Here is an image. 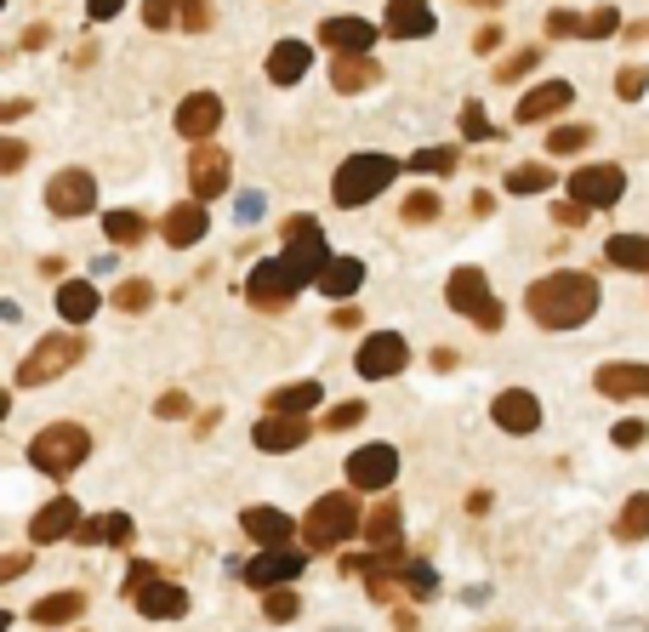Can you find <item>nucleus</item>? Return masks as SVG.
Here are the masks:
<instances>
[{
	"label": "nucleus",
	"instance_id": "51",
	"mask_svg": "<svg viewBox=\"0 0 649 632\" xmlns=\"http://www.w3.org/2000/svg\"><path fill=\"white\" fill-rule=\"evenodd\" d=\"M541 29H547V40H564V35H581V17L576 12H547Z\"/></svg>",
	"mask_w": 649,
	"mask_h": 632
},
{
	"label": "nucleus",
	"instance_id": "44",
	"mask_svg": "<svg viewBox=\"0 0 649 632\" xmlns=\"http://www.w3.org/2000/svg\"><path fill=\"white\" fill-rule=\"evenodd\" d=\"M262 616L268 621H296L303 616V598H296L291 587H273V593H262Z\"/></svg>",
	"mask_w": 649,
	"mask_h": 632
},
{
	"label": "nucleus",
	"instance_id": "11",
	"mask_svg": "<svg viewBox=\"0 0 649 632\" xmlns=\"http://www.w3.org/2000/svg\"><path fill=\"white\" fill-rule=\"evenodd\" d=\"M411 365V348L399 331H377V337H365L359 353H354V370L365 376V382H388V376H399Z\"/></svg>",
	"mask_w": 649,
	"mask_h": 632
},
{
	"label": "nucleus",
	"instance_id": "25",
	"mask_svg": "<svg viewBox=\"0 0 649 632\" xmlns=\"http://www.w3.org/2000/svg\"><path fill=\"white\" fill-rule=\"evenodd\" d=\"M240 530H245L257 547H291V536H296V524H291L280 508H245V513H240Z\"/></svg>",
	"mask_w": 649,
	"mask_h": 632
},
{
	"label": "nucleus",
	"instance_id": "22",
	"mask_svg": "<svg viewBox=\"0 0 649 632\" xmlns=\"http://www.w3.org/2000/svg\"><path fill=\"white\" fill-rule=\"evenodd\" d=\"M206 229H211V217H206V206H199V199H188V206L177 199V206L160 217V240L177 245V251H183V245H199V240H206Z\"/></svg>",
	"mask_w": 649,
	"mask_h": 632
},
{
	"label": "nucleus",
	"instance_id": "42",
	"mask_svg": "<svg viewBox=\"0 0 649 632\" xmlns=\"http://www.w3.org/2000/svg\"><path fill=\"white\" fill-rule=\"evenodd\" d=\"M592 143V125H559V132H547V155H581Z\"/></svg>",
	"mask_w": 649,
	"mask_h": 632
},
{
	"label": "nucleus",
	"instance_id": "35",
	"mask_svg": "<svg viewBox=\"0 0 649 632\" xmlns=\"http://www.w3.org/2000/svg\"><path fill=\"white\" fill-rule=\"evenodd\" d=\"M365 547H370V552L399 547V501H393V496H382L377 508H370V519H365Z\"/></svg>",
	"mask_w": 649,
	"mask_h": 632
},
{
	"label": "nucleus",
	"instance_id": "24",
	"mask_svg": "<svg viewBox=\"0 0 649 632\" xmlns=\"http://www.w3.org/2000/svg\"><path fill=\"white\" fill-rule=\"evenodd\" d=\"M308 69H314V46L308 40H273V52H268V81L273 86H296Z\"/></svg>",
	"mask_w": 649,
	"mask_h": 632
},
{
	"label": "nucleus",
	"instance_id": "1",
	"mask_svg": "<svg viewBox=\"0 0 649 632\" xmlns=\"http://www.w3.org/2000/svg\"><path fill=\"white\" fill-rule=\"evenodd\" d=\"M598 302H604L598 280L592 274H576V268H559L524 291V308H530V319L541 331H576V325H587L598 314Z\"/></svg>",
	"mask_w": 649,
	"mask_h": 632
},
{
	"label": "nucleus",
	"instance_id": "31",
	"mask_svg": "<svg viewBox=\"0 0 649 632\" xmlns=\"http://www.w3.org/2000/svg\"><path fill=\"white\" fill-rule=\"evenodd\" d=\"M29 616H35L40 627H74V621L86 616V593H81V587H69V593H46Z\"/></svg>",
	"mask_w": 649,
	"mask_h": 632
},
{
	"label": "nucleus",
	"instance_id": "50",
	"mask_svg": "<svg viewBox=\"0 0 649 632\" xmlns=\"http://www.w3.org/2000/svg\"><path fill=\"white\" fill-rule=\"evenodd\" d=\"M188 411H194V399H188L183 388L160 393V404H155V416H160V422H177V416H188Z\"/></svg>",
	"mask_w": 649,
	"mask_h": 632
},
{
	"label": "nucleus",
	"instance_id": "5",
	"mask_svg": "<svg viewBox=\"0 0 649 632\" xmlns=\"http://www.w3.org/2000/svg\"><path fill=\"white\" fill-rule=\"evenodd\" d=\"M86 360V337L81 331H58V337H46L29 348V360L17 365V388H46V382H58L63 370H74Z\"/></svg>",
	"mask_w": 649,
	"mask_h": 632
},
{
	"label": "nucleus",
	"instance_id": "19",
	"mask_svg": "<svg viewBox=\"0 0 649 632\" xmlns=\"http://www.w3.org/2000/svg\"><path fill=\"white\" fill-rule=\"evenodd\" d=\"M314 439V422L308 416H262L252 427V445L268 450V457H285V450H303Z\"/></svg>",
	"mask_w": 649,
	"mask_h": 632
},
{
	"label": "nucleus",
	"instance_id": "30",
	"mask_svg": "<svg viewBox=\"0 0 649 632\" xmlns=\"http://www.w3.org/2000/svg\"><path fill=\"white\" fill-rule=\"evenodd\" d=\"M97 308H103V296H97L91 280H63V285H58V314H63L69 325H91Z\"/></svg>",
	"mask_w": 649,
	"mask_h": 632
},
{
	"label": "nucleus",
	"instance_id": "38",
	"mask_svg": "<svg viewBox=\"0 0 649 632\" xmlns=\"http://www.w3.org/2000/svg\"><path fill=\"white\" fill-rule=\"evenodd\" d=\"M507 189L513 194H547V189H553V171H547L541 160H524V166L507 171Z\"/></svg>",
	"mask_w": 649,
	"mask_h": 632
},
{
	"label": "nucleus",
	"instance_id": "62",
	"mask_svg": "<svg viewBox=\"0 0 649 632\" xmlns=\"http://www.w3.org/2000/svg\"><path fill=\"white\" fill-rule=\"evenodd\" d=\"M627 40H649V23H627Z\"/></svg>",
	"mask_w": 649,
	"mask_h": 632
},
{
	"label": "nucleus",
	"instance_id": "49",
	"mask_svg": "<svg viewBox=\"0 0 649 632\" xmlns=\"http://www.w3.org/2000/svg\"><path fill=\"white\" fill-rule=\"evenodd\" d=\"M411 171H456V148H421V155H411Z\"/></svg>",
	"mask_w": 649,
	"mask_h": 632
},
{
	"label": "nucleus",
	"instance_id": "47",
	"mask_svg": "<svg viewBox=\"0 0 649 632\" xmlns=\"http://www.w3.org/2000/svg\"><path fill=\"white\" fill-rule=\"evenodd\" d=\"M615 29H621L615 7H598V12H587V17H581V40H610Z\"/></svg>",
	"mask_w": 649,
	"mask_h": 632
},
{
	"label": "nucleus",
	"instance_id": "13",
	"mask_svg": "<svg viewBox=\"0 0 649 632\" xmlns=\"http://www.w3.org/2000/svg\"><path fill=\"white\" fill-rule=\"evenodd\" d=\"M303 570H308V552L303 547H262L257 559L245 564V581H252L257 593H273V587H291Z\"/></svg>",
	"mask_w": 649,
	"mask_h": 632
},
{
	"label": "nucleus",
	"instance_id": "21",
	"mask_svg": "<svg viewBox=\"0 0 649 632\" xmlns=\"http://www.w3.org/2000/svg\"><path fill=\"white\" fill-rule=\"evenodd\" d=\"M74 530H81V501H74V496H52L29 519V542H74Z\"/></svg>",
	"mask_w": 649,
	"mask_h": 632
},
{
	"label": "nucleus",
	"instance_id": "3",
	"mask_svg": "<svg viewBox=\"0 0 649 632\" xmlns=\"http://www.w3.org/2000/svg\"><path fill=\"white\" fill-rule=\"evenodd\" d=\"M393 177H399V160H393V155H354V160L336 166L331 199H336L342 211H359V206H370L377 194H388Z\"/></svg>",
	"mask_w": 649,
	"mask_h": 632
},
{
	"label": "nucleus",
	"instance_id": "58",
	"mask_svg": "<svg viewBox=\"0 0 649 632\" xmlns=\"http://www.w3.org/2000/svg\"><path fill=\"white\" fill-rule=\"evenodd\" d=\"M23 570H29V552H12V559H7V564H0V581H17Z\"/></svg>",
	"mask_w": 649,
	"mask_h": 632
},
{
	"label": "nucleus",
	"instance_id": "29",
	"mask_svg": "<svg viewBox=\"0 0 649 632\" xmlns=\"http://www.w3.org/2000/svg\"><path fill=\"white\" fill-rule=\"evenodd\" d=\"M331 86H336L342 97H359V92H370V86H382V63H377V58H336V63H331Z\"/></svg>",
	"mask_w": 649,
	"mask_h": 632
},
{
	"label": "nucleus",
	"instance_id": "39",
	"mask_svg": "<svg viewBox=\"0 0 649 632\" xmlns=\"http://www.w3.org/2000/svg\"><path fill=\"white\" fill-rule=\"evenodd\" d=\"M114 308L120 314H148V308H155V285H148V280H120L114 285Z\"/></svg>",
	"mask_w": 649,
	"mask_h": 632
},
{
	"label": "nucleus",
	"instance_id": "46",
	"mask_svg": "<svg viewBox=\"0 0 649 632\" xmlns=\"http://www.w3.org/2000/svg\"><path fill=\"white\" fill-rule=\"evenodd\" d=\"M405 593H416V598H433L439 593V575H433V564H421V559H411V570H405V581H399Z\"/></svg>",
	"mask_w": 649,
	"mask_h": 632
},
{
	"label": "nucleus",
	"instance_id": "48",
	"mask_svg": "<svg viewBox=\"0 0 649 632\" xmlns=\"http://www.w3.org/2000/svg\"><path fill=\"white\" fill-rule=\"evenodd\" d=\"M365 422V404L359 399H342L336 411H324V427H331V434H347V427H359Z\"/></svg>",
	"mask_w": 649,
	"mask_h": 632
},
{
	"label": "nucleus",
	"instance_id": "18",
	"mask_svg": "<svg viewBox=\"0 0 649 632\" xmlns=\"http://www.w3.org/2000/svg\"><path fill=\"white\" fill-rule=\"evenodd\" d=\"M490 416H495V427H502V434H536L541 427V399L530 393V388H502L495 393V404H490Z\"/></svg>",
	"mask_w": 649,
	"mask_h": 632
},
{
	"label": "nucleus",
	"instance_id": "56",
	"mask_svg": "<svg viewBox=\"0 0 649 632\" xmlns=\"http://www.w3.org/2000/svg\"><path fill=\"white\" fill-rule=\"evenodd\" d=\"M40 46H52V23H29L23 29V52H40Z\"/></svg>",
	"mask_w": 649,
	"mask_h": 632
},
{
	"label": "nucleus",
	"instance_id": "14",
	"mask_svg": "<svg viewBox=\"0 0 649 632\" xmlns=\"http://www.w3.org/2000/svg\"><path fill=\"white\" fill-rule=\"evenodd\" d=\"M211 0H143V23L148 29H183V35H206L211 29Z\"/></svg>",
	"mask_w": 649,
	"mask_h": 632
},
{
	"label": "nucleus",
	"instance_id": "41",
	"mask_svg": "<svg viewBox=\"0 0 649 632\" xmlns=\"http://www.w3.org/2000/svg\"><path fill=\"white\" fill-rule=\"evenodd\" d=\"M433 217H439V194H428V189L405 194V206H399V222H411V229H421V222H433Z\"/></svg>",
	"mask_w": 649,
	"mask_h": 632
},
{
	"label": "nucleus",
	"instance_id": "20",
	"mask_svg": "<svg viewBox=\"0 0 649 632\" xmlns=\"http://www.w3.org/2000/svg\"><path fill=\"white\" fill-rule=\"evenodd\" d=\"M126 598L137 604V616H148V621L188 616V587H177V581H166V575H155L148 587H137V593H126Z\"/></svg>",
	"mask_w": 649,
	"mask_h": 632
},
{
	"label": "nucleus",
	"instance_id": "6",
	"mask_svg": "<svg viewBox=\"0 0 649 632\" xmlns=\"http://www.w3.org/2000/svg\"><path fill=\"white\" fill-rule=\"evenodd\" d=\"M285 268L296 274V285H319V274L331 268V245H324V229L314 217H285Z\"/></svg>",
	"mask_w": 649,
	"mask_h": 632
},
{
	"label": "nucleus",
	"instance_id": "12",
	"mask_svg": "<svg viewBox=\"0 0 649 632\" xmlns=\"http://www.w3.org/2000/svg\"><path fill=\"white\" fill-rule=\"evenodd\" d=\"M229 183H234V160H229V148L199 143L194 155H188V189H194V199L206 206V199L229 194Z\"/></svg>",
	"mask_w": 649,
	"mask_h": 632
},
{
	"label": "nucleus",
	"instance_id": "32",
	"mask_svg": "<svg viewBox=\"0 0 649 632\" xmlns=\"http://www.w3.org/2000/svg\"><path fill=\"white\" fill-rule=\"evenodd\" d=\"M365 285V263L359 257H331V268L319 274V296H331V302H347Z\"/></svg>",
	"mask_w": 649,
	"mask_h": 632
},
{
	"label": "nucleus",
	"instance_id": "7",
	"mask_svg": "<svg viewBox=\"0 0 649 632\" xmlns=\"http://www.w3.org/2000/svg\"><path fill=\"white\" fill-rule=\"evenodd\" d=\"M444 302H451L456 314H467L479 331H502V319H507V308L490 296L485 268H456L451 280H444Z\"/></svg>",
	"mask_w": 649,
	"mask_h": 632
},
{
	"label": "nucleus",
	"instance_id": "37",
	"mask_svg": "<svg viewBox=\"0 0 649 632\" xmlns=\"http://www.w3.org/2000/svg\"><path fill=\"white\" fill-rule=\"evenodd\" d=\"M103 234H109L114 245H143V240H148V217H143V211H109V217H103Z\"/></svg>",
	"mask_w": 649,
	"mask_h": 632
},
{
	"label": "nucleus",
	"instance_id": "53",
	"mask_svg": "<svg viewBox=\"0 0 649 632\" xmlns=\"http://www.w3.org/2000/svg\"><path fill=\"white\" fill-rule=\"evenodd\" d=\"M502 46H507V35H502V23H485V29H479V35H473V52H479V58H490V52H502Z\"/></svg>",
	"mask_w": 649,
	"mask_h": 632
},
{
	"label": "nucleus",
	"instance_id": "63",
	"mask_svg": "<svg viewBox=\"0 0 649 632\" xmlns=\"http://www.w3.org/2000/svg\"><path fill=\"white\" fill-rule=\"evenodd\" d=\"M467 7H502V0H467Z\"/></svg>",
	"mask_w": 649,
	"mask_h": 632
},
{
	"label": "nucleus",
	"instance_id": "60",
	"mask_svg": "<svg viewBox=\"0 0 649 632\" xmlns=\"http://www.w3.org/2000/svg\"><path fill=\"white\" fill-rule=\"evenodd\" d=\"M433 370H456V353L451 348H433Z\"/></svg>",
	"mask_w": 649,
	"mask_h": 632
},
{
	"label": "nucleus",
	"instance_id": "43",
	"mask_svg": "<svg viewBox=\"0 0 649 632\" xmlns=\"http://www.w3.org/2000/svg\"><path fill=\"white\" fill-rule=\"evenodd\" d=\"M541 63V46H524V52H513L507 63H495V86H513V81H524Z\"/></svg>",
	"mask_w": 649,
	"mask_h": 632
},
{
	"label": "nucleus",
	"instance_id": "28",
	"mask_svg": "<svg viewBox=\"0 0 649 632\" xmlns=\"http://www.w3.org/2000/svg\"><path fill=\"white\" fill-rule=\"evenodd\" d=\"M598 393H604V399H644L649 393V365H638V360L604 365V370H598Z\"/></svg>",
	"mask_w": 649,
	"mask_h": 632
},
{
	"label": "nucleus",
	"instance_id": "17",
	"mask_svg": "<svg viewBox=\"0 0 649 632\" xmlns=\"http://www.w3.org/2000/svg\"><path fill=\"white\" fill-rule=\"evenodd\" d=\"M319 46H331L336 58H370V46H377V23H370V17H324L319 23Z\"/></svg>",
	"mask_w": 649,
	"mask_h": 632
},
{
	"label": "nucleus",
	"instance_id": "8",
	"mask_svg": "<svg viewBox=\"0 0 649 632\" xmlns=\"http://www.w3.org/2000/svg\"><path fill=\"white\" fill-rule=\"evenodd\" d=\"M296 274L285 268V257H262L257 268H252V280H245V296H252V308H262V314H285L291 302H296Z\"/></svg>",
	"mask_w": 649,
	"mask_h": 632
},
{
	"label": "nucleus",
	"instance_id": "33",
	"mask_svg": "<svg viewBox=\"0 0 649 632\" xmlns=\"http://www.w3.org/2000/svg\"><path fill=\"white\" fill-rule=\"evenodd\" d=\"M262 404H268V416H308L314 404H324V388L319 382H291V388H273Z\"/></svg>",
	"mask_w": 649,
	"mask_h": 632
},
{
	"label": "nucleus",
	"instance_id": "10",
	"mask_svg": "<svg viewBox=\"0 0 649 632\" xmlns=\"http://www.w3.org/2000/svg\"><path fill=\"white\" fill-rule=\"evenodd\" d=\"M627 194V171L621 166H581V171H570V199L576 206H587V211H604V206H615V199Z\"/></svg>",
	"mask_w": 649,
	"mask_h": 632
},
{
	"label": "nucleus",
	"instance_id": "27",
	"mask_svg": "<svg viewBox=\"0 0 649 632\" xmlns=\"http://www.w3.org/2000/svg\"><path fill=\"white\" fill-rule=\"evenodd\" d=\"M137 536V524H132V513H103V519H81V530H74V542L81 547H126Z\"/></svg>",
	"mask_w": 649,
	"mask_h": 632
},
{
	"label": "nucleus",
	"instance_id": "45",
	"mask_svg": "<svg viewBox=\"0 0 649 632\" xmlns=\"http://www.w3.org/2000/svg\"><path fill=\"white\" fill-rule=\"evenodd\" d=\"M644 92H649V69L644 63H627V69L615 74V97H621V104H638Z\"/></svg>",
	"mask_w": 649,
	"mask_h": 632
},
{
	"label": "nucleus",
	"instance_id": "40",
	"mask_svg": "<svg viewBox=\"0 0 649 632\" xmlns=\"http://www.w3.org/2000/svg\"><path fill=\"white\" fill-rule=\"evenodd\" d=\"M462 132H467V143H490V137H502V132L490 125V114H485L479 97H467V104H462Z\"/></svg>",
	"mask_w": 649,
	"mask_h": 632
},
{
	"label": "nucleus",
	"instance_id": "34",
	"mask_svg": "<svg viewBox=\"0 0 649 632\" xmlns=\"http://www.w3.org/2000/svg\"><path fill=\"white\" fill-rule=\"evenodd\" d=\"M604 263L610 268H627V274H649V234H610L604 240Z\"/></svg>",
	"mask_w": 649,
	"mask_h": 632
},
{
	"label": "nucleus",
	"instance_id": "15",
	"mask_svg": "<svg viewBox=\"0 0 649 632\" xmlns=\"http://www.w3.org/2000/svg\"><path fill=\"white\" fill-rule=\"evenodd\" d=\"M399 478V450L393 445H359L354 457H347V485L354 490H388Z\"/></svg>",
	"mask_w": 649,
	"mask_h": 632
},
{
	"label": "nucleus",
	"instance_id": "23",
	"mask_svg": "<svg viewBox=\"0 0 649 632\" xmlns=\"http://www.w3.org/2000/svg\"><path fill=\"white\" fill-rule=\"evenodd\" d=\"M570 104H576V86H570V81H547V86H536V92L518 97V120H524V125H541V120L564 114Z\"/></svg>",
	"mask_w": 649,
	"mask_h": 632
},
{
	"label": "nucleus",
	"instance_id": "16",
	"mask_svg": "<svg viewBox=\"0 0 649 632\" xmlns=\"http://www.w3.org/2000/svg\"><path fill=\"white\" fill-rule=\"evenodd\" d=\"M177 137H188L194 148L199 143H211V132H222V97L217 92H188L183 104H177Z\"/></svg>",
	"mask_w": 649,
	"mask_h": 632
},
{
	"label": "nucleus",
	"instance_id": "61",
	"mask_svg": "<svg viewBox=\"0 0 649 632\" xmlns=\"http://www.w3.org/2000/svg\"><path fill=\"white\" fill-rule=\"evenodd\" d=\"M467 513H490V490H473L467 496Z\"/></svg>",
	"mask_w": 649,
	"mask_h": 632
},
{
	"label": "nucleus",
	"instance_id": "2",
	"mask_svg": "<svg viewBox=\"0 0 649 632\" xmlns=\"http://www.w3.org/2000/svg\"><path fill=\"white\" fill-rule=\"evenodd\" d=\"M359 524H365L359 496L331 490V496H319L314 508H308V519H303V542H308V552H336L342 542H354V536H359Z\"/></svg>",
	"mask_w": 649,
	"mask_h": 632
},
{
	"label": "nucleus",
	"instance_id": "4",
	"mask_svg": "<svg viewBox=\"0 0 649 632\" xmlns=\"http://www.w3.org/2000/svg\"><path fill=\"white\" fill-rule=\"evenodd\" d=\"M91 457V434L81 422H52V427H40V434L29 439V462L46 473V478H69V473H81Z\"/></svg>",
	"mask_w": 649,
	"mask_h": 632
},
{
	"label": "nucleus",
	"instance_id": "57",
	"mask_svg": "<svg viewBox=\"0 0 649 632\" xmlns=\"http://www.w3.org/2000/svg\"><path fill=\"white\" fill-rule=\"evenodd\" d=\"M553 222H564V229H581V222H587V206H576V199H570V206H553Z\"/></svg>",
	"mask_w": 649,
	"mask_h": 632
},
{
	"label": "nucleus",
	"instance_id": "52",
	"mask_svg": "<svg viewBox=\"0 0 649 632\" xmlns=\"http://www.w3.org/2000/svg\"><path fill=\"white\" fill-rule=\"evenodd\" d=\"M610 439H615L621 450H633V445H644V439H649V427L627 416V422H615V427H610Z\"/></svg>",
	"mask_w": 649,
	"mask_h": 632
},
{
	"label": "nucleus",
	"instance_id": "55",
	"mask_svg": "<svg viewBox=\"0 0 649 632\" xmlns=\"http://www.w3.org/2000/svg\"><path fill=\"white\" fill-rule=\"evenodd\" d=\"M126 12V0H86V17L91 23H109V17H120Z\"/></svg>",
	"mask_w": 649,
	"mask_h": 632
},
{
	"label": "nucleus",
	"instance_id": "54",
	"mask_svg": "<svg viewBox=\"0 0 649 632\" xmlns=\"http://www.w3.org/2000/svg\"><path fill=\"white\" fill-rule=\"evenodd\" d=\"M23 160H29V148H23L17 137H7V143H0V171H7V177H12Z\"/></svg>",
	"mask_w": 649,
	"mask_h": 632
},
{
	"label": "nucleus",
	"instance_id": "26",
	"mask_svg": "<svg viewBox=\"0 0 649 632\" xmlns=\"http://www.w3.org/2000/svg\"><path fill=\"white\" fill-rule=\"evenodd\" d=\"M388 35L393 40H428L433 35V7L428 0H388Z\"/></svg>",
	"mask_w": 649,
	"mask_h": 632
},
{
	"label": "nucleus",
	"instance_id": "9",
	"mask_svg": "<svg viewBox=\"0 0 649 632\" xmlns=\"http://www.w3.org/2000/svg\"><path fill=\"white\" fill-rule=\"evenodd\" d=\"M97 206V177L86 166H63L52 183H46V211L52 217H86Z\"/></svg>",
	"mask_w": 649,
	"mask_h": 632
},
{
	"label": "nucleus",
	"instance_id": "36",
	"mask_svg": "<svg viewBox=\"0 0 649 632\" xmlns=\"http://www.w3.org/2000/svg\"><path fill=\"white\" fill-rule=\"evenodd\" d=\"M649 536V490H638V496H627V508H621V519H615V542H644Z\"/></svg>",
	"mask_w": 649,
	"mask_h": 632
},
{
	"label": "nucleus",
	"instance_id": "59",
	"mask_svg": "<svg viewBox=\"0 0 649 632\" xmlns=\"http://www.w3.org/2000/svg\"><path fill=\"white\" fill-rule=\"evenodd\" d=\"M23 114H29V104H23V97H12V104L0 109V120H7V125H12V120H23Z\"/></svg>",
	"mask_w": 649,
	"mask_h": 632
}]
</instances>
